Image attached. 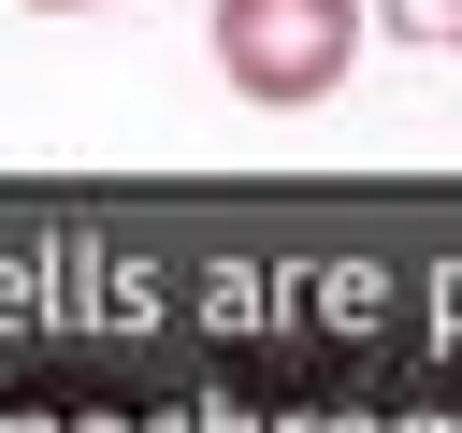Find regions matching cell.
<instances>
[{
	"label": "cell",
	"instance_id": "6da1fadb",
	"mask_svg": "<svg viewBox=\"0 0 462 433\" xmlns=\"http://www.w3.org/2000/svg\"><path fill=\"white\" fill-rule=\"evenodd\" d=\"M361 29H375V0H217L202 14L231 101H260V115H318L361 72Z\"/></svg>",
	"mask_w": 462,
	"mask_h": 433
},
{
	"label": "cell",
	"instance_id": "7a4b0ae2",
	"mask_svg": "<svg viewBox=\"0 0 462 433\" xmlns=\"http://www.w3.org/2000/svg\"><path fill=\"white\" fill-rule=\"evenodd\" d=\"M375 29H404V43H433V58H462V0H375Z\"/></svg>",
	"mask_w": 462,
	"mask_h": 433
},
{
	"label": "cell",
	"instance_id": "3957f363",
	"mask_svg": "<svg viewBox=\"0 0 462 433\" xmlns=\"http://www.w3.org/2000/svg\"><path fill=\"white\" fill-rule=\"evenodd\" d=\"M29 14H116V0H29Z\"/></svg>",
	"mask_w": 462,
	"mask_h": 433
}]
</instances>
